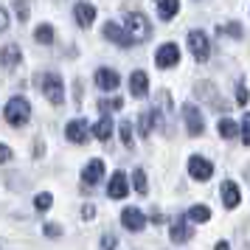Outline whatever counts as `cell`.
I'll return each instance as SVG.
<instances>
[{
    "mask_svg": "<svg viewBox=\"0 0 250 250\" xmlns=\"http://www.w3.org/2000/svg\"><path fill=\"white\" fill-rule=\"evenodd\" d=\"M132 186H135L138 194H146L149 186H146V174H144V169H135V174H132Z\"/></svg>",
    "mask_w": 250,
    "mask_h": 250,
    "instance_id": "24",
    "label": "cell"
},
{
    "mask_svg": "<svg viewBox=\"0 0 250 250\" xmlns=\"http://www.w3.org/2000/svg\"><path fill=\"white\" fill-rule=\"evenodd\" d=\"M40 90L51 104H62L65 102V84H62V76L59 73H42L40 76Z\"/></svg>",
    "mask_w": 250,
    "mask_h": 250,
    "instance_id": "2",
    "label": "cell"
},
{
    "mask_svg": "<svg viewBox=\"0 0 250 250\" xmlns=\"http://www.w3.org/2000/svg\"><path fill=\"white\" fill-rule=\"evenodd\" d=\"M96 84H99L102 90H115V87L121 84V76L110 68H99L96 70Z\"/></svg>",
    "mask_w": 250,
    "mask_h": 250,
    "instance_id": "14",
    "label": "cell"
},
{
    "mask_svg": "<svg viewBox=\"0 0 250 250\" xmlns=\"http://www.w3.org/2000/svg\"><path fill=\"white\" fill-rule=\"evenodd\" d=\"M214 250H230V245H228V242H216Z\"/></svg>",
    "mask_w": 250,
    "mask_h": 250,
    "instance_id": "38",
    "label": "cell"
},
{
    "mask_svg": "<svg viewBox=\"0 0 250 250\" xmlns=\"http://www.w3.org/2000/svg\"><path fill=\"white\" fill-rule=\"evenodd\" d=\"M188 48H191V54L197 62H208V57H211V42H208V37L203 31H191L188 34Z\"/></svg>",
    "mask_w": 250,
    "mask_h": 250,
    "instance_id": "4",
    "label": "cell"
},
{
    "mask_svg": "<svg viewBox=\"0 0 250 250\" xmlns=\"http://www.w3.org/2000/svg\"><path fill=\"white\" fill-rule=\"evenodd\" d=\"M121 99H113V102H99V107H102V113H110V110H121Z\"/></svg>",
    "mask_w": 250,
    "mask_h": 250,
    "instance_id": "30",
    "label": "cell"
},
{
    "mask_svg": "<svg viewBox=\"0 0 250 250\" xmlns=\"http://www.w3.org/2000/svg\"><path fill=\"white\" fill-rule=\"evenodd\" d=\"M3 118L12 126H23L28 118H31V104L25 102L23 96H14L6 102V110H3Z\"/></svg>",
    "mask_w": 250,
    "mask_h": 250,
    "instance_id": "1",
    "label": "cell"
},
{
    "mask_svg": "<svg viewBox=\"0 0 250 250\" xmlns=\"http://www.w3.org/2000/svg\"><path fill=\"white\" fill-rule=\"evenodd\" d=\"M65 135H68V141H73V144H84L87 135H90V126H87L84 118H76V121H70V124L65 126Z\"/></svg>",
    "mask_w": 250,
    "mask_h": 250,
    "instance_id": "10",
    "label": "cell"
},
{
    "mask_svg": "<svg viewBox=\"0 0 250 250\" xmlns=\"http://www.w3.org/2000/svg\"><path fill=\"white\" fill-rule=\"evenodd\" d=\"M118 132H121V141H124V146H132V124H129V121H121Z\"/></svg>",
    "mask_w": 250,
    "mask_h": 250,
    "instance_id": "29",
    "label": "cell"
},
{
    "mask_svg": "<svg viewBox=\"0 0 250 250\" xmlns=\"http://www.w3.org/2000/svg\"><path fill=\"white\" fill-rule=\"evenodd\" d=\"M219 34H230V37H236V40H242V25L239 23H228V25H219Z\"/></svg>",
    "mask_w": 250,
    "mask_h": 250,
    "instance_id": "28",
    "label": "cell"
},
{
    "mask_svg": "<svg viewBox=\"0 0 250 250\" xmlns=\"http://www.w3.org/2000/svg\"><path fill=\"white\" fill-rule=\"evenodd\" d=\"M42 230H45V233H48L51 239H59V236H62V228H59L57 222H48V225L42 228Z\"/></svg>",
    "mask_w": 250,
    "mask_h": 250,
    "instance_id": "31",
    "label": "cell"
},
{
    "mask_svg": "<svg viewBox=\"0 0 250 250\" xmlns=\"http://www.w3.org/2000/svg\"><path fill=\"white\" fill-rule=\"evenodd\" d=\"M124 28L129 31V37H132L135 42H146L149 37H152V23H149L141 12H129L126 14L124 17Z\"/></svg>",
    "mask_w": 250,
    "mask_h": 250,
    "instance_id": "3",
    "label": "cell"
},
{
    "mask_svg": "<svg viewBox=\"0 0 250 250\" xmlns=\"http://www.w3.org/2000/svg\"><path fill=\"white\" fill-rule=\"evenodd\" d=\"M129 93H132L135 99H146L149 79H146V73H144V70H135V73L129 76Z\"/></svg>",
    "mask_w": 250,
    "mask_h": 250,
    "instance_id": "15",
    "label": "cell"
},
{
    "mask_svg": "<svg viewBox=\"0 0 250 250\" xmlns=\"http://www.w3.org/2000/svg\"><path fill=\"white\" fill-rule=\"evenodd\" d=\"M0 59H3V65H6V70H14L20 62H23V54H20V48L14 45V42H9V45L0 51Z\"/></svg>",
    "mask_w": 250,
    "mask_h": 250,
    "instance_id": "17",
    "label": "cell"
},
{
    "mask_svg": "<svg viewBox=\"0 0 250 250\" xmlns=\"http://www.w3.org/2000/svg\"><path fill=\"white\" fill-rule=\"evenodd\" d=\"M0 160H12V149L9 146H0Z\"/></svg>",
    "mask_w": 250,
    "mask_h": 250,
    "instance_id": "37",
    "label": "cell"
},
{
    "mask_svg": "<svg viewBox=\"0 0 250 250\" xmlns=\"http://www.w3.org/2000/svg\"><path fill=\"white\" fill-rule=\"evenodd\" d=\"M104 37H107L110 42H115V45H121V48L135 45V40L129 37V31H126V28H121L118 23H107V25H104Z\"/></svg>",
    "mask_w": 250,
    "mask_h": 250,
    "instance_id": "8",
    "label": "cell"
},
{
    "mask_svg": "<svg viewBox=\"0 0 250 250\" xmlns=\"http://www.w3.org/2000/svg\"><path fill=\"white\" fill-rule=\"evenodd\" d=\"M177 12H180V0H160V3H158L160 20H171Z\"/></svg>",
    "mask_w": 250,
    "mask_h": 250,
    "instance_id": "19",
    "label": "cell"
},
{
    "mask_svg": "<svg viewBox=\"0 0 250 250\" xmlns=\"http://www.w3.org/2000/svg\"><path fill=\"white\" fill-rule=\"evenodd\" d=\"M239 200H242V194H239V186L236 183H222V203H225V208H236Z\"/></svg>",
    "mask_w": 250,
    "mask_h": 250,
    "instance_id": "18",
    "label": "cell"
},
{
    "mask_svg": "<svg viewBox=\"0 0 250 250\" xmlns=\"http://www.w3.org/2000/svg\"><path fill=\"white\" fill-rule=\"evenodd\" d=\"M102 250H115V239H113V236H104V242H102Z\"/></svg>",
    "mask_w": 250,
    "mask_h": 250,
    "instance_id": "35",
    "label": "cell"
},
{
    "mask_svg": "<svg viewBox=\"0 0 250 250\" xmlns=\"http://www.w3.org/2000/svg\"><path fill=\"white\" fill-rule=\"evenodd\" d=\"M191 225H188V216H177L174 222H171V230H169V236L174 245H183V242H188L191 239Z\"/></svg>",
    "mask_w": 250,
    "mask_h": 250,
    "instance_id": "9",
    "label": "cell"
},
{
    "mask_svg": "<svg viewBox=\"0 0 250 250\" xmlns=\"http://www.w3.org/2000/svg\"><path fill=\"white\" fill-rule=\"evenodd\" d=\"M138 124H141V138H149V132H152V124H155V115H152V113H144Z\"/></svg>",
    "mask_w": 250,
    "mask_h": 250,
    "instance_id": "26",
    "label": "cell"
},
{
    "mask_svg": "<svg viewBox=\"0 0 250 250\" xmlns=\"http://www.w3.org/2000/svg\"><path fill=\"white\" fill-rule=\"evenodd\" d=\"M121 222H124L126 230H144V228H146V216L141 214L138 208H124V214H121Z\"/></svg>",
    "mask_w": 250,
    "mask_h": 250,
    "instance_id": "13",
    "label": "cell"
},
{
    "mask_svg": "<svg viewBox=\"0 0 250 250\" xmlns=\"http://www.w3.org/2000/svg\"><path fill=\"white\" fill-rule=\"evenodd\" d=\"M197 96H200V99H208V102H214L216 99L214 84H211V82H200V84H197Z\"/></svg>",
    "mask_w": 250,
    "mask_h": 250,
    "instance_id": "25",
    "label": "cell"
},
{
    "mask_svg": "<svg viewBox=\"0 0 250 250\" xmlns=\"http://www.w3.org/2000/svg\"><path fill=\"white\" fill-rule=\"evenodd\" d=\"M102 177H104V163H102L99 158H93L90 163L82 169V180L87 183V186H96V183L102 180Z\"/></svg>",
    "mask_w": 250,
    "mask_h": 250,
    "instance_id": "16",
    "label": "cell"
},
{
    "mask_svg": "<svg viewBox=\"0 0 250 250\" xmlns=\"http://www.w3.org/2000/svg\"><path fill=\"white\" fill-rule=\"evenodd\" d=\"M155 3H160V0H155Z\"/></svg>",
    "mask_w": 250,
    "mask_h": 250,
    "instance_id": "39",
    "label": "cell"
},
{
    "mask_svg": "<svg viewBox=\"0 0 250 250\" xmlns=\"http://www.w3.org/2000/svg\"><path fill=\"white\" fill-rule=\"evenodd\" d=\"M34 205H37V211H48V208H51V205H54V197H51V194H48V191L37 194Z\"/></svg>",
    "mask_w": 250,
    "mask_h": 250,
    "instance_id": "27",
    "label": "cell"
},
{
    "mask_svg": "<svg viewBox=\"0 0 250 250\" xmlns=\"http://www.w3.org/2000/svg\"><path fill=\"white\" fill-rule=\"evenodd\" d=\"M82 216H84V219H93V216H96V208H93V205H84Z\"/></svg>",
    "mask_w": 250,
    "mask_h": 250,
    "instance_id": "36",
    "label": "cell"
},
{
    "mask_svg": "<svg viewBox=\"0 0 250 250\" xmlns=\"http://www.w3.org/2000/svg\"><path fill=\"white\" fill-rule=\"evenodd\" d=\"M6 28H9V9L0 6V31H6Z\"/></svg>",
    "mask_w": 250,
    "mask_h": 250,
    "instance_id": "34",
    "label": "cell"
},
{
    "mask_svg": "<svg viewBox=\"0 0 250 250\" xmlns=\"http://www.w3.org/2000/svg\"><path fill=\"white\" fill-rule=\"evenodd\" d=\"M188 219L191 222H208L211 219V208L208 205H191L188 208Z\"/></svg>",
    "mask_w": 250,
    "mask_h": 250,
    "instance_id": "22",
    "label": "cell"
},
{
    "mask_svg": "<svg viewBox=\"0 0 250 250\" xmlns=\"http://www.w3.org/2000/svg\"><path fill=\"white\" fill-rule=\"evenodd\" d=\"M242 141L250 146V113L245 115V121H242Z\"/></svg>",
    "mask_w": 250,
    "mask_h": 250,
    "instance_id": "32",
    "label": "cell"
},
{
    "mask_svg": "<svg viewBox=\"0 0 250 250\" xmlns=\"http://www.w3.org/2000/svg\"><path fill=\"white\" fill-rule=\"evenodd\" d=\"M107 194H110V200H124L126 194H129V186H126V174L124 171H115L113 177H110Z\"/></svg>",
    "mask_w": 250,
    "mask_h": 250,
    "instance_id": "11",
    "label": "cell"
},
{
    "mask_svg": "<svg viewBox=\"0 0 250 250\" xmlns=\"http://www.w3.org/2000/svg\"><path fill=\"white\" fill-rule=\"evenodd\" d=\"M183 118H186V126H188V135H203L205 132V121H203V113L194 107V104H183Z\"/></svg>",
    "mask_w": 250,
    "mask_h": 250,
    "instance_id": "5",
    "label": "cell"
},
{
    "mask_svg": "<svg viewBox=\"0 0 250 250\" xmlns=\"http://www.w3.org/2000/svg\"><path fill=\"white\" fill-rule=\"evenodd\" d=\"M177 62H180V48L174 42H163L158 48V54H155V65L158 68H174Z\"/></svg>",
    "mask_w": 250,
    "mask_h": 250,
    "instance_id": "6",
    "label": "cell"
},
{
    "mask_svg": "<svg viewBox=\"0 0 250 250\" xmlns=\"http://www.w3.org/2000/svg\"><path fill=\"white\" fill-rule=\"evenodd\" d=\"M219 135L225 138V141H230V138H236L239 135V126L230 121V118H222L219 121Z\"/></svg>",
    "mask_w": 250,
    "mask_h": 250,
    "instance_id": "23",
    "label": "cell"
},
{
    "mask_svg": "<svg viewBox=\"0 0 250 250\" xmlns=\"http://www.w3.org/2000/svg\"><path fill=\"white\" fill-rule=\"evenodd\" d=\"M34 40L40 42V45H51V42H54V28H51L48 23L37 25V31H34Z\"/></svg>",
    "mask_w": 250,
    "mask_h": 250,
    "instance_id": "21",
    "label": "cell"
},
{
    "mask_svg": "<svg viewBox=\"0 0 250 250\" xmlns=\"http://www.w3.org/2000/svg\"><path fill=\"white\" fill-rule=\"evenodd\" d=\"M188 174H191L194 180H211V174H214V163L211 160L200 158V155H194L191 160H188Z\"/></svg>",
    "mask_w": 250,
    "mask_h": 250,
    "instance_id": "7",
    "label": "cell"
},
{
    "mask_svg": "<svg viewBox=\"0 0 250 250\" xmlns=\"http://www.w3.org/2000/svg\"><path fill=\"white\" fill-rule=\"evenodd\" d=\"M93 135L99 138V141H107V138L113 135V118H107V115H104L102 121L93 126Z\"/></svg>",
    "mask_w": 250,
    "mask_h": 250,
    "instance_id": "20",
    "label": "cell"
},
{
    "mask_svg": "<svg viewBox=\"0 0 250 250\" xmlns=\"http://www.w3.org/2000/svg\"><path fill=\"white\" fill-rule=\"evenodd\" d=\"M73 17H76L79 28H90L93 20H96V6H93V3H76V9H73Z\"/></svg>",
    "mask_w": 250,
    "mask_h": 250,
    "instance_id": "12",
    "label": "cell"
},
{
    "mask_svg": "<svg viewBox=\"0 0 250 250\" xmlns=\"http://www.w3.org/2000/svg\"><path fill=\"white\" fill-rule=\"evenodd\" d=\"M248 99H250V93H248V87L239 82V87H236V102L239 104H248Z\"/></svg>",
    "mask_w": 250,
    "mask_h": 250,
    "instance_id": "33",
    "label": "cell"
}]
</instances>
